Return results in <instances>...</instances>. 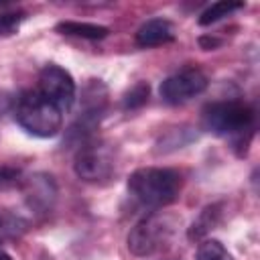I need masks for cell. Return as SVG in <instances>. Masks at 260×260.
<instances>
[{
  "mask_svg": "<svg viewBox=\"0 0 260 260\" xmlns=\"http://www.w3.org/2000/svg\"><path fill=\"white\" fill-rule=\"evenodd\" d=\"M201 122L205 130L225 138L228 144L242 156L246 154L256 130V110L242 100L211 102L203 108Z\"/></svg>",
  "mask_w": 260,
  "mask_h": 260,
  "instance_id": "cell-1",
  "label": "cell"
},
{
  "mask_svg": "<svg viewBox=\"0 0 260 260\" xmlns=\"http://www.w3.org/2000/svg\"><path fill=\"white\" fill-rule=\"evenodd\" d=\"M183 179L175 169L165 167H142L128 177V193L144 207L162 209L177 201Z\"/></svg>",
  "mask_w": 260,
  "mask_h": 260,
  "instance_id": "cell-2",
  "label": "cell"
},
{
  "mask_svg": "<svg viewBox=\"0 0 260 260\" xmlns=\"http://www.w3.org/2000/svg\"><path fill=\"white\" fill-rule=\"evenodd\" d=\"M14 120L28 134L39 138H51L59 134L63 126V112L35 87V89L22 91L16 98Z\"/></svg>",
  "mask_w": 260,
  "mask_h": 260,
  "instance_id": "cell-3",
  "label": "cell"
},
{
  "mask_svg": "<svg viewBox=\"0 0 260 260\" xmlns=\"http://www.w3.org/2000/svg\"><path fill=\"white\" fill-rule=\"evenodd\" d=\"M179 219L171 213L152 211L144 215L128 234V250L134 256H152L165 250L175 236Z\"/></svg>",
  "mask_w": 260,
  "mask_h": 260,
  "instance_id": "cell-4",
  "label": "cell"
},
{
  "mask_svg": "<svg viewBox=\"0 0 260 260\" xmlns=\"http://www.w3.org/2000/svg\"><path fill=\"white\" fill-rule=\"evenodd\" d=\"M75 175L87 183H104L114 175L116 158L110 144L89 138L77 146L75 162H73Z\"/></svg>",
  "mask_w": 260,
  "mask_h": 260,
  "instance_id": "cell-5",
  "label": "cell"
},
{
  "mask_svg": "<svg viewBox=\"0 0 260 260\" xmlns=\"http://www.w3.org/2000/svg\"><path fill=\"white\" fill-rule=\"evenodd\" d=\"M207 85H209L207 75L199 67L189 65V67H183V69L171 73L169 77H165L158 87V93H160L162 102H167L171 106H179V104H185V102L201 95L207 89Z\"/></svg>",
  "mask_w": 260,
  "mask_h": 260,
  "instance_id": "cell-6",
  "label": "cell"
},
{
  "mask_svg": "<svg viewBox=\"0 0 260 260\" xmlns=\"http://www.w3.org/2000/svg\"><path fill=\"white\" fill-rule=\"evenodd\" d=\"M37 89L51 102L55 104L63 114L71 110L75 102V81L71 73L59 65H45L39 73V85Z\"/></svg>",
  "mask_w": 260,
  "mask_h": 260,
  "instance_id": "cell-7",
  "label": "cell"
},
{
  "mask_svg": "<svg viewBox=\"0 0 260 260\" xmlns=\"http://www.w3.org/2000/svg\"><path fill=\"white\" fill-rule=\"evenodd\" d=\"M175 41V26L167 18H148L136 30V45L142 49L160 47Z\"/></svg>",
  "mask_w": 260,
  "mask_h": 260,
  "instance_id": "cell-8",
  "label": "cell"
},
{
  "mask_svg": "<svg viewBox=\"0 0 260 260\" xmlns=\"http://www.w3.org/2000/svg\"><path fill=\"white\" fill-rule=\"evenodd\" d=\"M57 30L61 35H69V37H81V39H104L108 37L110 28L102 26V24H93V22H79V20H63L57 24Z\"/></svg>",
  "mask_w": 260,
  "mask_h": 260,
  "instance_id": "cell-9",
  "label": "cell"
},
{
  "mask_svg": "<svg viewBox=\"0 0 260 260\" xmlns=\"http://www.w3.org/2000/svg\"><path fill=\"white\" fill-rule=\"evenodd\" d=\"M244 8V2H234V0H221V2H213L209 4L201 14H199V24L201 26H207V24H213L225 16H232L236 10H242Z\"/></svg>",
  "mask_w": 260,
  "mask_h": 260,
  "instance_id": "cell-10",
  "label": "cell"
},
{
  "mask_svg": "<svg viewBox=\"0 0 260 260\" xmlns=\"http://www.w3.org/2000/svg\"><path fill=\"white\" fill-rule=\"evenodd\" d=\"M195 260H234L219 240H203L197 248Z\"/></svg>",
  "mask_w": 260,
  "mask_h": 260,
  "instance_id": "cell-11",
  "label": "cell"
},
{
  "mask_svg": "<svg viewBox=\"0 0 260 260\" xmlns=\"http://www.w3.org/2000/svg\"><path fill=\"white\" fill-rule=\"evenodd\" d=\"M217 207L213 205V207H207V209H203L201 211V215H199V219L193 223V228L189 230V238L191 240H195V238H201V236H205L213 225H215V221H217Z\"/></svg>",
  "mask_w": 260,
  "mask_h": 260,
  "instance_id": "cell-12",
  "label": "cell"
},
{
  "mask_svg": "<svg viewBox=\"0 0 260 260\" xmlns=\"http://www.w3.org/2000/svg\"><path fill=\"white\" fill-rule=\"evenodd\" d=\"M146 100H148V83H144V81H140V83H136L126 95H124V108L128 110H134V108H140L142 104H146Z\"/></svg>",
  "mask_w": 260,
  "mask_h": 260,
  "instance_id": "cell-13",
  "label": "cell"
},
{
  "mask_svg": "<svg viewBox=\"0 0 260 260\" xmlns=\"http://www.w3.org/2000/svg\"><path fill=\"white\" fill-rule=\"evenodd\" d=\"M24 20V12H0V35H12L18 30L20 22Z\"/></svg>",
  "mask_w": 260,
  "mask_h": 260,
  "instance_id": "cell-14",
  "label": "cell"
},
{
  "mask_svg": "<svg viewBox=\"0 0 260 260\" xmlns=\"http://www.w3.org/2000/svg\"><path fill=\"white\" fill-rule=\"evenodd\" d=\"M20 183V171L12 167H0V189H10Z\"/></svg>",
  "mask_w": 260,
  "mask_h": 260,
  "instance_id": "cell-15",
  "label": "cell"
},
{
  "mask_svg": "<svg viewBox=\"0 0 260 260\" xmlns=\"http://www.w3.org/2000/svg\"><path fill=\"white\" fill-rule=\"evenodd\" d=\"M4 236H6V225H4V221L0 219V244H2V240H4Z\"/></svg>",
  "mask_w": 260,
  "mask_h": 260,
  "instance_id": "cell-16",
  "label": "cell"
},
{
  "mask_svg": "<svg viewBox=\"0 0 260 260\" xmlns=\"http://www.w3.org/2000/svg\"><path fill=\"white\" fill-rule=\"evenodd\" d=\"M0 260H12L8 254H4V252H0Z\"/></svg>",
  "mask_w": 260,
  "mask_h": 260,
  "instance_id": "cell-17",
  "label": "cell"
}]
</instances>
